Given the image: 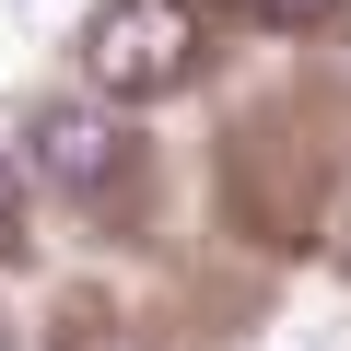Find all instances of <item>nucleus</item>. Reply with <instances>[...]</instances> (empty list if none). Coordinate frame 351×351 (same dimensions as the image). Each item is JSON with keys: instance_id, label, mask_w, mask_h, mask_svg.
<instances>
[{"instance_id": "obj_1", "label": "nucleus", "mask_w": 351, "mask_h": 351, "mask_svg": "<svg viewBox=\"0 0 351 351\" xmlns=\"http://www.w3.org/2000/svg\"><path fill=\"white\" fill-rule=\"evenodd\" d=\"M82 71H94L106 106H152L199 71V12L188 0H106L94 36H82Z\"/></svg>"}, {"instance_id": "obj_2", "label": "nucleus", "mask_w": 351, "mask_h": 351, "mask_svg": "<svg viewBox=\"0 0 351 351\" xmlns=\"http://www.w3.org/2000/svg\"><path fill=\"white\" fill-rule=\"evenodd\" d=\"M24 141H36V176H59L71 199L117 188V152H129V141H117V117H106V106H82V94L36 106V129H24Z\"/></svg>"}, {"instance_id": "obj_3", "label": "nucleus", "mask_w": 351, "mask_h": 351, "mask_svg": "<svg viewBox=\"0 0 351 351\" xmlns=\"http://www.w3.org/2000/svg\"><path fill=\"white\" fill-rule=\"evenodd\" d=\"M0 246H24V176L0 164Z\"/></svg>"}, {"instance_id": "obj_4", "label": "nucleus", "mask_w": 351, "mask_h": 351, "mask_svg": "<svg viewBox=\"0 0 351 351\" xmlns=\"http://www.w3.org/2000/svg\"><path fill=\"white\" fill-rule=\"evenodd\" d=\"M234 12H258V24H316L328 0H234Z\"/></svg>"}]
</instances>
